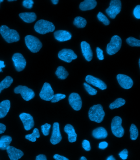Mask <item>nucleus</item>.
<instances>
[{"label":"nucleus","instance_id":"nucleus-1","mask_svg":"<svg viewBox=\"0 0 140 160\" xmlns=\"http://www.w3.org/2000/svg\"><path fill=\"white\" fill-rule=\"evenodd\" d=\"M0 33L8 43H13L19 41L20 40V36L18 32L16 30L10 29L7 26H1Z\"/></svg>","mask_w":140,"mask_h":160},{"label":"nucleus","instance_id":"nucleus-2","mask_svg":"<svg viewBox=\"0 0 140 160\" xmlns=\"http://www.w3.org/2000/svg\"><path fill=\"white\" fill-rule=\"evenodd\" d=\"M105 114L100 104L95 105L90 108L88 112L89 118L92 121L100 123L102 121Z\"/></svg>","mask_w":140,"mask_h":160},{"label":"nucleus","instance_id":"nucleus-3","mask_svg":"<svg viewBox=\"0 0 140 160\" xmlns=\"http://www.w3.org/2000/svg\"><path fill=\"white\" fill-rule=\"evenodd\" d=\"M35 31L38 33L44 35L49 32H52L55 29V27L52 22L43 19L36 22L34 26Z\"/></svg>","mask_w":140,"mask_h":160},{"label":"nucleus","instance_id":"nucleus-4","mask_svg":"<svg viewBox=\"0 0 140 160\" xmlns=\"http://www.w3.org/2000/svg\"><path fill=\"white\" fill-rule=\"evenodd\" d=\"M26 45L32 53L39 52L42 47L41 42L38 38L32 35H27L25 38Z\"/></svg>","mask_w":140,"mask_h":160},{"label":"nucleus","instance_id":"nucleus-5","mask_svg":"<svg viewBox=\"0 0 140 160\" xmlns=\"http://www.w3.org/2000/svg\"><path fill=\"white\" fill-rule=\"evenodd\" d=\"M121 38L118 35L112 37L111 41L107 45V52L108 55H113L118 52L122 46Z\"/></svg>","mask_w":140,"mask_h":160},{"label":"nucleus","instance_id":"nucleus-6","mask_svg":"<svg viewBox=\"0 0 140 160\" xmlns=\"http://www.w3.org/2000/svg\"><path fill=\"white\" fill-rule=\"evenodd\" d=\"M122 120L119 116H116L112 119V133L118 138H121L124 136L125 131L122 126Z\"/></svg>","mask_w":140,"mask_h":160},{"label":"nucleus","instance_id":"nucleus-7","mask_svg":"<svg viewBox=\"0 0 140 160\" xmlns=\"http://www.w3.org/2000/svg\"><path fill=\"white\" fill-rule=\"evenodd\" d=\"M121 1L120 0H112L110 3L109 7L106 9V12L110 18L114 19L121 11Z\"/></svg>","mask_w":140,"mask_h":160},{"label":"nucleus","instance_id":"nucleus-8","mask_svg":"<svg viewBox=\"0 0 140 160\" xmlns=\"http://www.w3.org/2000/svg\"><path fill=\"white\" fill-rule=\"evenodd\" d=\"M14 92L16 94H21L23 99L26 101L31 100L35 96L33 90L26 86H18L14 89Z\"/></svg>","mask_w":140,"mask_h":160},{"label":"nucleus","instance_id":"nucleus-9","mask_svg":"<svg viewBox=\"0 0 140 160\" xmlns=\"http://www.w3.org/2000/svg\"><path fill=\"white\" fill-rule=\"evenodd\" d=\"M12 60L17 71L21 72L25 69L27 62L22 54L14 53L12 56Z\"/></svg>","mask_w":140,"mask_h":160},{"label":"nucleus","instance_id":"nucleus-10","mask_svg":"<svg viewBox=\"0 0 140 160\" xmlns=\"http://www.w3.org/2000/svg\"><path fill=\"white\" fill-rule=\"evenodd\" d=\"M58 57L60 59L68 63H70L77 58V55L74 51L67 48H64L60 51L58 54Z\"/></svg>","mask_w":140,"mask_h":160},{"label":"nucleus","instance_id":"nucleus-11","mask_svg":"<svg viewBox=\"0 0 140 160\" xmlns=\"http://www.w3.org/2000/svg\"><path fill=\"white\" fill-rule=\"evenodd\" d=\"M53 95L54 92L51 85L48 82L44 83L40 93L41 99L44 100L50 101L52 100Z\"/></svg>","mask_w":140,"mask_h":160},{"label":"nucleus","instance_id":"nucleus-12","mask_svg":"<svg viewBox=\"0 0 140 160\" xmlns=\"http://www.w3.org/2000/svg\"><path fill=\"white\" fill-rule=\"evenodd\" d=\"M69 102L73 109L75 111H79L82 108V99L79 94L77 93H72L70 94L69 98Z\"/></svg>","mask_w":140,"mask_h":160},{"label":"nucleus","instance_id":"nucleus-13","mask_svg":"<svg viewBox=\"0 0 140 160\" xmlns=\"http://www.w3.org/2000/svg\"><path fill=\"white\" fill-rule=\"evenodd\" d=\"M19 118L23 124L25 129L29 131L34 126L33 118L30 114L23 112L19 115Z\"/></svg>","mask_w":140,"mask_h":160},{"label":"nucleus","instance_id":"nucleus-14","mask_svg":"<svg viewBox=\"0 0 140 160\" xmlns=\"http://www.w3.org/2000/svg\"><path fill=\"white\" fill-rule=\"evenodd\" d=\"M118 83L122 87L125 89H129L132 87L133 80L126 75L119 74L117 76Z\"/></svg>","mask_w":140,"mask_h":160},{"label":"nucleus","instance_id":"nucleus-15","mask_svg":"<svg viewBox=\"0 0 140 160\" xmlns=\"http://www.w3.org/2000/svg\"><path fill=\"white\" fill-rule=\"evenodd\" d=\"M62 137L60 132L59 124L58 122H55L53 124V131L50 142L53 145H56L59 143L62 140Z\"/></svg>","mask_w":140,"mask_h":160},{"label":"nucleus","instance_id":"nucleus-16","mask_svg":"<svg viewBox=\"0 0 140 160\" xmlns=\"http://www.w3.org/2000/svg\"><path fill=\"white\" fill-rule=\"evenodd\" d=\"M86 81L88 83L92 85L95 87L99 88L102 90H106L107 86L104 82L99 78L91 75H88L86 78Z\"/></svg>","mask_w":140,"mask_h":160},{"label":"nucleus","instance_id":"nucleus-17","mask_svg":"<svg viewBox=\"0 0 140 160\" xmlns=\"http://www.w3.org/2000/svg\"><path fill=\"white\" fill-rule=\"evenodd\" d=\"M10 160H18L23 156V153L20 149L14 147L9 146L6 149Z\"/></svg>","mask_w":140,"mask_h":160},{"label":"nucleus","instance_id":"nucleus-18","mask_svg":"<svg viewBox=\"0 0 140 160\" xmlns=\"http://www.w3.org/2000/svg\"><path fill=\"white\" fill-rule=\"evenodd\" d=\"M82 53L87 61H91L92 59L93 53L90 44L87 42L83 41L81 42Z\"/></svg>","mask_w":140,"mask_h":160},{"label":"nucleus","instance_id":"nucleus-19","mask_svg":"<svg viewBox=\"0 0 140 160\" xmlns=\"http://www.w3.org/2000/svg\"><path fill=\"white\" fill-rule=\"evenodd\" d=\"M54 35L56 40L61 42L70 40L72 37L70 32L64 30H59L56 31L54 32Z\"/></svg>","mask_w":140,"mask_h":160},{"label":"nucleus","instance_id":"nucleus-20","mask_svg":"<svg viewBox=\"0 0 140 160\" xmlns=\"http://www.w3.org/2000/svg\"><path fill=\"white\" fill-rule=\"evenodd\" d=\"M64 131L68 134V138L70 142H74L76 141L77 134L72 126L70 124H67L64 128Z\"/></svg>","mask_w":140,"mask_h":160},{"label":"nucleus","instance_id":"nucleus-21","mask_svg":"<svg viewBox=\"0 0 140 160\" xmlns=\"http://www.w3.org/2000/svg\"><path fill=\"white\" fill-rule=\"evenodd\" d=\"M97 5V2L95 0H85L81 2L79 8L82 11H86L95 8Z\"/></svg>","mask_w":140,"mask_h":160},{"label":"nucleus","instance_id":"nucleus-22","mask_svg":"<svg viewBox=\"0 0 140 160\" xmlns=\"http://www.w3.org/2000/svg\"><path fill=\"white\" fill-rule=\"evenodd\" d=\"M10 108V102L9 100L2 101L0 103V119L5 117Z\"/></svg>","mask_w":140,"mask_h":160},{"label":"nucleus","instance_id":"nucleus-23","mask_svg":"<svg viewBox=\"0 0 140 160\" xmlns=\"http://www.w3.org/2000/svg\"><path fill=\"white\" fill-rule=\"evenodd\" d=\"M92 136L97 139H105L108 136L107 130L102 127H98L92 132Z\"/></svg>","mask_w":140,"mask_h":160},{"label":"nucleus","instance_id":"nucleus-24","mask_svg":"<svg viewBox=\"0 0 140 160\" xmlns=\"http://www.w3.org/2000/svg\"><path fill=\"white\" fill-rule=\"evenodd\" d=\"M19 16L25 22L31 23L37 19V16L34 12H23L19 14Z\"/></svg>","mask_w":140,"mask_h":160},{"label":"nucleus","instance_id":"nucleus-25","mask_svg":"<svg viewBox=\"0 0 140 160\" xmlns=\"http://www.w3.org/2000/svg\"><path fill=\"white\" fill-rule=\"evenodd\" d=\"M12 138L10 136H3L0 138V149L2 150H6L10 146Z\"/></svg>","mask_w":140,"mask_h":160},{"label":"nucleus","instance_id":"nucleus-26","mask_svg":"<svg viewBox=\"0 0 140 160\" xmlns=\"http://www.w3.org/2000/svg\"><path fill=\"white\" fill-rule=\"evenodd\" d=\"M55 73L58 78L61 80L66 79L69 75V73L62 66L58 67Z\"/></svg>","mask_w":140,"mask_h":160},{"label":"nucleus","instance_id":"nucleus-27","mask_svg":"<svg viewBox=\"0 0 140 160\" xmlns=\"http://www.w3.org/2000/svg\"><path fill=\"white\" fill-rule=\"evenodd\" d=\"M13 80L11 77L8 76L0 82V93L4 89L8 88L12 83Z\"/></svg>","mask_w":140,"mask_h":160},{"label":"nucleus","instance_id":"nucleus-28","mask_svg":"<svg viewBox=\"0 0 140 160\" xmlns=\"http://www.w3.org/2000/svg\"><path fill=\"white\" fill-rule=\"evenodd\" d=\"M73 24L78 28H83L87 24V21L82 17H77L74 19Z\"/></svg>","mask_w":140,"mask_h":160},{"label":"nucleus","instance_id":"nucleus-29","mask_svg":"<svg viewBox=\"0 0 140 160\" xmlns=\"http://www.w3.org/2000/svg\"><path fill=\"white\" fill-rule=\"evenodd\" d=\"M40 137V134L39 133V130L37 128L33 130L32 133L27 135L25 136L26 139L32 142H35L36 141L37 138H39Z\"/></svg>","mask_w":140,"mask_h":160},{"label":"nucleus","instance_id":"nucleus-30","mask_svg":"<svg viewBox=\"0 0 140 160\" xmlns=\"http://www.w3.org/2000/svg\"><path fill=\"white\" fill-rule=\"evenodd\" d=\"M125 99H123L122 98H118L110 105V108L112 110L115 108H118L122 107L125 104Z\"/></svg>","mask_w":140,"mask_h":160},{"label":"nucleus","instance_id":"nucleus-31","mask_svg":"<svg viewBox=\"0 0 140 160\" xmlns=\"http://www.w3.org/2000/svg\"><path fill=\"white\" fill-rule=\"evenodd\" d=\"M130 138L132 140L137 139L138 136V130L134 124H132L130 128Z\"/></svg>","mask_w":140,"mask_h":160},{"label":"nucleus","instance_id":"nucleus-32","mask_svg":"<svg viewBox=\"0 0 140 160\" xmlns=\"http://www.w3.org/2000/svg\"><path fill=\"white\" fill-rule=\"evenodd\" d=\"M127 43L131 47H140V40L133 37H129L126 40Z\"/></svg>","mask_w":140,"mask_h":160},{"label":"nucleus","instance_id":"nucleus-33","mask_svg":"<svg viewBox=\"0 0 140 160\" xmlns=\"http://www.w3.org/2000/svg\"><path fill=\"white\" fill-rule=\"evenodd\" d=\"M98 20L102 22L106 26H108L110 24V21L107 17L102 12H99L97 15Z\"/></svg>","mask_w":140,"mask_h":160},{"label":"nucleus","instance_id":"nucleus-34","mask_svg":"<svg viewBox=\"0 0 140 160\" xmlns=\"http://www.w3.org/2000/svg\"><path fill=\"white\" fill-rule=\"evenodd\" d=\"M83 85H84L85 89H86V91L90 95H95L97 93V90L96 89H94V88L92 87L88 84L86 83V82H84Z\"/></svg>","mask_w":140,"mask_h":160},{"label":"nucleus","instance_id":"nucleus-35","mask_svg":"<svg viewBox=\"0 0 140 160\" xmlns=\"http://www.w3.org/2000/svg\"><path fill=\"white\" fill-rule=\"evenodd\" d=\"M66 98V95L64 94H54L53 98H52L51 102L52 103H56L59 102V101L62 100Z\"/></svg>","mask_w":140,"mask_h":160},{"label":"nucleus","instance_id":"nucleus-36","mask_svg":"<svg viewBox=\"0 0 140 160\" xmlns=\"http://www.w3.org/2000/svg\"><path fill=\"white\" fill-rule=\"evenodd\" d=\"M51 127L50 124H48V123L42 126L41 130L44 136H47L49 135Z\"/></svg>","mask_w":140,"mask_h":160},{"label":"nucleus","instance_id":"nucleus-37","mask_svg":"<svg viewBox=\"0 0 140 160\" xmlns=\"http://www.w3.org/2000/svg\"><path fill=\"white\" fill-rule=\"evenodd\" d=\"M33 4L34 2L32 0H24L23 2V7L28 9L32 8Z\"/></svg>","mask_w":140,"mask_h":160},{"label":"nucleus","instance_id":"nucleus-38","mask_svg":"<svg viewBox=\"0 0 140 160\" xmlns=\"http://www.w3.org/2000/svg\"><path fill=\"white\" fill-rule=\"evenodd\" d=\"M82 146L83 149L86 151H89L91 149V145L89 141L86 140H84L82 142Z\"/></svg>","mask_w":140,"mask_h":160},{"label":"nucleus","instance_id":"nucleus-39","mask_svg":"<svg viewBox=\"0 0 140 160\" xmlns=\"http://www.w3.org/2000/svg\"><path fill=\"white\" fill-rule=\"evenodd\" d=\"M133 14L137 19H140V6L139 5L135 8L133 11Z\"/></svg>","mask_w":140,"mask_h":160},{"label":"nucleus","instance_id":"nucleus-40","mask_svg":"<svg viewBox=\"0 0 140 160\" xmlns=\"http://www.w3.org/2000/svg\"><path fill=\"white\" fill-rule=\"evenodd\" d=\"M97 55L98 58L99 60H102L104 59V56L103 54V51L99 47H97L96 48Z\"/></svg>","mask_w":140,"mask_h":160},{"label":"nucleus","instance_id":"nucleus-41","mask_svg":"<svg viewBox=\"0 0 140 160\" xmlns=\"http://www.w3.org/2000/svg\"><path fill=\"white\" fill-rule=\"evenodd\" d=\"M119 156L120 158L123 160H125L128 158V151L127 149H124L119 153Z\"/></svg>","mask_w":140,"mask_h":160},{"label":"nucleus","instance_id":"nucleus-42","mask_svg":"<svg viewBox=\"0 0 140 160\" xmlns=\"http://www.w3.org/2000/svg\"><path fill=\"white\" fill-rule=\"evenodd\" d=\"M53 158L56 160H69V159L64 156L60 155L58 154L54 155L53 156Z\"/></svg>","mask_w":140,"mask_h":160},{"label":"nucleus","instance_id":"nucleus-43","mask_svg":"<svg viewBox=\"0 0 140 160\" xmlns=\"http://www.w3.org/2000/svg\"><path fill=\"white\" fill-rule=\"evenodd\" d=\"M108 146V143L106 142H102L99 144V148L102 149H104Z\"/></svg>","mask_w":140,"mask_h":160},{"label":"nucleus","instance_id":"nucleus-44","mask_svg":"<svg viewBox=\"0 0 140 160\" xmlns=\"http://www.w3.org/2000/svg\"><path fill=\"white\" fill-rule=\"evenodd\" d=\"M6 128V126L4 124L0 123V134L4 133Z\"/></svg>","mask_w":140,"mask_h":160},{"label":"nucleus","instance_id":"nucleus-45","mask_svg":"<svg viewBox=\"0 0 140 160\" xmlns=\"http://www.w3.org/2000/svg\"><path fill=\"white\" fill-rule=\"evenodd\" d=\"M36 160H47L46 156L43 154H40L36 157Z\"/></svg>","mask_w":140,"mask_h":160},{"label":"nucleus","instance_id":"nucleus-46","mask_svg":"<svg viewBox=\"0 0 140 160\" xmlns=\"http://www.w3.org/2000/svg\"><path fill=\"white\" fill-rule=\"evenodd\" d=\"M5 67L4 62L0 60V72H2V68H4Z\"/></svg>","mask_w":140,"mask_h":160},{"label":"nucleus","instance_id":"nucleus-47","mask_svg":"<svg viewBox=\"0 0 140 160\" xmlns=\"http://www.w3.org/2000/svg\"><path fill=\"white\" fill-rule=\"evenodd\" d=\"M107 160H116L115 159L114 157H113V156H110L109 157H108V158H107Z\"/></svg>","mask_w":140,"mask_h":160},{"label":"nucleus","instance_id":"nucleus-48","mask_svg":"<svg viewBox=\"0 0 140 160\" xmlns=\"http://www.w3.org/2000/svg\"><path fill=\"white\" fill-rule=\"evenodd\" d=\"M52 3L53 4L56 5L58 3L59 1L58 0H52Z\"/></svg>","mask_w":140,"mask_h":160},{"label":"nucleus","instance_id":"nucleus-49","mask_svg":"<svg viewBox=\"0 0 140 160\" xmlns=\"http://www.w3.org/2000/svg\"><path fill=\"white\" fill-rule=\"evenodd\" d=\"M80 160H87V159H86V157H81V158H80Z\"/></svg>","mask_w":140,"mask_h":160},{"label":"nucleus","instance_id":"nucleus-50","mask_svg":"<svg viewBox=\"0 0 140 160\" xmlns=\"http://www.w3.org/2000/svg\"><path fill=\"white\" fill-rule=\"evenodd\" d=\"M8 1H9V2H12V1H16V0H8Z\"/></svg>","mask_w":140,"mask_h":160},{"label":"nucleus","instance_id":"nucleus-51","mask_svg":"<svg viewBox=\"0 0 140 160\" xmlns=\"http://www.w3.org/2000/svg\"><path fill=\"white\" fill-rule=\"evenodd\" d=\"M3 0H0V3H1V2H3Z\"/></svg>","mask_w":140,"mask_h":160},{"label":"nucleus","instance_id":"nucleus-52","mask_svg":"<svg viewBox=\"0 0 140 160\" xmlns=\"http://www.w3.org/2000/svg\"><path fill=\"white\" fill-rule=\"evenodd\" d=\"M140 59H139V67H140Z\"/></svg>","mask_w":140,"mask_h":160}]
</instances>
